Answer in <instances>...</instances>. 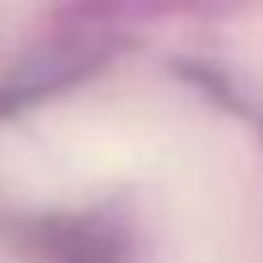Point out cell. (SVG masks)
<instances>
[{
  "mask_svg": "<svg viewBox=\"0 0 263 263\" xmlns=\"http://www.w3.org/2000/svg\"><path fill=\"white\" fill-rule=\"evenodd\" d=\"M160 152L164 140L152 136L148 119L123 107H70L16 132L0 148V177L21 197L70 201L111 185Z\"/></svg>",
  "mask_w": 263,
  "mask_h": 263,
  "instance_id": "1",
  "label": "cell"
}]
</instances>
